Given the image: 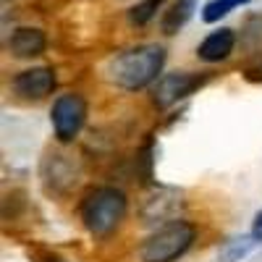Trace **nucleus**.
I'll use <instances>...</instances> for the list:
<instances>
[{
	"mask_svg": "<svg viewBox=\"0 0 262 262\" xmlns=\"http://www.w3.org/2000/svg\"><path fill=\"white\" fill-rule=\"evenodd\" d=\"M86 121V102L76 92H66L53 102V128L60 142H71Z\"/></svg>",
	"mask_w": 262,
	"mask_h": 262,
	"instance_id": "4",
	"label": "nucleus"
},
{
	"mask_svg": "<svg viewBox=\"0 0 262 262\" xmlns=\"http://www.w3.org/2000/svg\"><path fill=\"white\" fill-rule=\"evenodd\" d=\"M200 84H202V79L196 76V74H189V71L165 74V76L158 79L155 86H152V102H155L160 111H165V107L176 105L179 100L189 97Z\"/></svg>",
	"mask_w": 262,
	"mask_h": 262,
	"instance_id": "5",
	"label": "nucleus"
},
{
	"mask_svg": "<svg viewBox=\"0 0 262 262\" xmlns=\"http://www.w3.org/2000/svg\"><path fill=\"white\" fill-rule=\"evenodd\" d=\"M13 92L24 100H42L55 90V71L48 66H37V69H27L13 76L11 81Z\"/></svg>",
	"mask_w": 262,
	"mask_h": 262,
	"instance_id": "6",
	"label": "nucleus"
},
{
	"mask_svg": "<svg viewBox=\"0 0 262 262\" xmlns=\"http://www.w3.org/2000/svg\"><path fill=\"white\" fill-rule=\"evenodd\" d=\"M257 236H262V212L257 215Z\"/></svg>",
	"mask_w": 262,
	"mask_h": 262,
	"instance_id": "12",
	"label": "nucleus"
},
{
	"mask_svg": "<svg viewBox=\"0 0 262 262\" xmlns=\"http://www.w3.org/2000/svg\"><path fill=\"white\" fill-rule=\"evenodd\" d=\"M194 242V226L186 221H173L155 231L139 249L142 262H173L179 259Z\"/></svg>",
	"mask_w": 262,
	"mask_h": 262,
	"instance_id": "3",
	"label": "nucleus"
},
{
	"mask_svg": "<svg viewBox=\"0 0 262 262\" xmlns=\"http://www.w3.org/2000/svg\"><path fill=\"white\" fill-rule=\"evenodd\" d=\"M8 50L16 58L42 55L45 53V34H42V29H34V27H18L8 39Z\"/></svg>",
	"mask_w": 262,
	"mask_h": 262,
	"instance_id": "8",
	"label": "nucleus"
},
{
	"mask_svg": "<svg viewBox=\"0 0 262 262\" xmlns=\"http://www.w3.org/2000/svg\"><path fill=\"white\" fill-rule=\"evenodd\" d=\"M233 45H236L233 29H215L200 42L196 55H200L205 63H221L233 53Z\"/></svg>",
	"mask_w": 262,
	"mask_h": 262,
	"instance_id": "7",
	"label": "nucleus"
},
{
	"mask_svg": "<svg viewBox=\"0 0 262 262\" xmlns=\"http://www.w3.org/2000/svg\"><path fill=\"white\" fill-rule=\"evenodd\" d=\"M126 207L128 205H126L123 191H118L113 186H100V189L86 194V200L81 202V221L90 233L107 236L123 221Z\"/></svg>",
	"mask_w": 262,
	"mask_h": 262,
	"instance_id": "2",
	"label": "nucleus"
},
{
	"mask_svg": "<svg viewBox=\"0 0 262 262\" xmlns=\"http://www.w3.org/2000/svg\"><path fill=\"white\" fill-rule=\"evenodd\" d=\"M249 0H210V3L202 8V18L207 24H215V21H221L223 16H228L231 11H236L238 6H247Z\"/></svg>",
	"mask_w": 262,
	"mask_h": 262,
	"instance_id": "10",
	"label": "nucleus"
},
{
	"mask_svg": "<svg viewBox=\"0 0 262 262\" xmlns=\"http://www.w3.org/2000/svg\"><path fill=\"white\" fill-rule=\"evenodd\" d=\"M191 13H194V0H176L168 11H163V18H160L163 34H176L191 18Z\"/></svg>",
	"mask_w": 262,
	"mask_h": 262,
	"instance_id": "9",
	"label": "nucleus"
},
{
	"mask_svg": "<svg viewBox=\"0 0 262 262\" xmlns=\"http://www.w3.org/2000/svg\"><path fill=\"white\" fill-rule=\"evenodd\" d=\"M53 262H66V259H53Z\"/></svg>",
	"mask_w": 262,
	"mask_h": 262,
	"instance_id": "13",
	"label": "nucleus"
},
{
	"mask_svg": "<svg viewBox=\"0 0 262 262\" xmlns=\"http://www.w3.org/2000/svg\"><path fill=\"white\" fill-rule=\"evenodd\" d=\"M165 63V50L160 45H139L121 53L111 63V79L123 90H144L158 79Z\"/></svg>",
	"mask_w": 262,
	"mask_h": 262,
	"instance_id": "1",
	"label": "nucleus"
},
{
	"mask_svg": "<svg viewBox=\"0 0 262 262\" xmlns=\"http://www.w3.org/2000/svg\"><path fill=\"white\" fill-rule=\"evenodd\" d=\"M163 3H165V0H142V3L128 8V21L134 27H144L147 21L155 18V13L163 8Z\"/></svg>",
	"mask_w": 262,
	"mask_h": 262,
	"instance_id": "11",
	"label": "nucleus"
}]
</instances>
